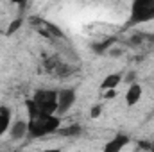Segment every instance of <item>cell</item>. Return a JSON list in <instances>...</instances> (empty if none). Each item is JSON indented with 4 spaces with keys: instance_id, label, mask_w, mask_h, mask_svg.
Returning a JSON list of instances; mask_svg holds the SVG:
<instances>
[{
    "instance_id": "4",
    "label": "cell",
    "mask_w": 154,
    "mask_h": 152,
    "mask_svg": "<svg viewBox=\"0 0 154 152\" xmlns=\"http://www.w3.org/2000/svg\"><path fill=\"white\" fill-rule=\"evenodd\" d=\"M31 22H32V29H36L39 34H43L45 38H59V39H65V34H63V31L56 25V23H52V22H47V20H41V18H31Z\"/></svg>"
},
{
    "instance_id": "3",
    "label": "cell",
    "mask_w": 154,
    "mask_h": 152,
    "mask_svg": "<svg viewBox=\"0 0 154 152\" xmlns=\"http://www.w3.org/2000/svg\"><path fill=\"white\" fill-rule=\"evenodd\" d=\"M154 20V0H133L129 11V25L147 23Z\"/></svg>"
},
{
    "instance_id": "10",
    "label": "cell",
    "mask_w": 154,
    "mask_h": 152,
    "mask_svg": "<svg viewBox=\"0 0 154 152\" xmlns=\"http://www.w3.org/2000/svg\"><path fill=\"white\" fill-rule=\"evenodd\" d=\"M81 132H82V127L79 123H72V125H66V127H59L57 129V134L59 136H65V138H77Z\"/></svg>"
},
{
    "instance_id": "5",
    "label": "cell",
    "mask_w": 154,
    "mask_h": 152,
    "mask_svg": "<svg viewBox=\"0 0 154 152\" xmlns=\"http://www.w3.org/2000/svg\"><path fill=\"white\" fill-rule=\"evenodd\" d=\"M77 95L74 88H63L57 91V114H65L75 104Z\"/></svg>"
},
{
    "instance_id": "14",
    "label": "cell",
    "mask_w": 154,
    "mask_h": 152,
    "mask_svg": "<svg viewBox=\"0 0 154 152\" xmlns=\"http://www.w3.org/2000/svg\"><path fill=\"white\" fill-rule=\"evenodd\" d=\"M116 97V91L115 88L113 90H104V99H108V100H111V99H115Z\"/></svg>"
},
{
    "instance_id": "7",
    "label": "cell",
    "mask_w": 154,
    "mask_h": 152,
    "mask_svg": "<svg viewBox=\"0 0 154 152\" xmlns=\"http://www.w3.org/2000/svg\"><path fill=\"white\" fill-rule=\"evenodd\" d=\"M142 95H143L142 86H140L138 82H131V86H129V90H127V93H125V104H127L129 108L136 106V104L140 102Z\"/></svg>"
},
{
    "instance_id": "16",
    "label": "cell",
    "mask_w": 154,
    "mask_h": 152,
    "mask_svg": "<svg viewBox=\"0 0 154 152\" xmlns=\"http://www.w3.org/2000/svg\"><path fill=\"white\" fill-rule=\"evenodd\" d=\"M133 79H136V74H133V72H131V74L127 75V82H133Z\"/></svg>"
},
{
    "instance_id": "6",
    "label": "cell",
    "mask_w": 154,
    "mask_h": 152,
    "mask_svg": "<svg viewBox=\"0 0 154 152\" xmlns=\"http://www.w3.org/2000/svg\"><path fill=\"white\" fill-rule=\"evenodd\" d=\"M29 134V123H27V120H16V122H13L11 123V127H9V136H11V140H22V138H25Z\"/></svg>"
},
{
    "instance_id": "2",
    "label": "cell",
    "mask_w": 154,
    "mask_h": 152,
    "mask_svg": "<svg viewBox=\"0 0 154 152\" xmlns=\"http://www.w3.org/2000/svg\"><path fill=\"white\" fill-rule=\"evenodd\" d=\"M27 113H57V91L54 90H38L31 99L25 100Z\"/></svg>"
},
{
    "instance_id": "12",
    "label": "cell",
    "mask_w": 154,
    "mask_h": 152,
    "mask_svg": "<svg viewBox=\"0 0 154 152\" xmlns=\"http://www.w3.org/2000/svg\"><path fill=\"white\" fill-rule=\"evenodd\" d=\"M22 23H23V18H16V20H13L11 25L7 27V32H5V34H7V36H13V34L22 27Z\"/></svg>"
},
{
    "instance_id": "11",
    "label": "cell",
    "mask_w": 154,
    "mask_h": 152,
    "mask_svg": "<svg viewBox=\"0 0 154 152\" xmlns=\"http://www.w3.org/2000/svg\"><path fill=\"white\" fill-rule=\"evenodd\" d=\"M120 82H122V75H120V74H109V75L104 77V81L100 82V90H102V91H104V90H113V88H116Z\"/></svg>"
},
{
    "instance_id": "8",
    "label": "cell",
    "mask_w": 154,
    "mask_h": 152,
    "mask_svg": "<svg viewBox=\"0 0 154 152\" xmlns=\"http://www.w3.org/2000/svg\"><path fill=\"white\" fill-rule=\"evenodd\" d=\"M129 141H131V138H129L127 134H116L115 138H111V140L104 145V150L106 152H118L120 149H124Z\"/></svg>"
},
{
    "instance_id": "9",
    "label": "cell",
    "mask_w": 154,
    "mask_h": 152,
    "mask_svg": "<svg viewBox=\"0 0 154 152\" xmlns=\"http://www.w3.org/2000/svg\"><path fill=\"white\" fill-rule=\"evenodd\" d=\"M13 123V113L7 106H0V138L9 132V127Z\"/></svg>"
},
{
    "instance_id": "13",
    "label": "cell",
    "mask_w": 154,
    "mask_h": 152,
    "mask_svg": "<svg viewBox=\"0 0 154 152\" xmlns=\"http://www.w3.org/2000/svg\"><path fill=\"white\" fill-rule=\"evenodd\" d=\"M100 113H102V106H100V104H97V106H93V108H91L90 116H91V118H99Z\"/></svg>"
},
{
    "instance_id": "15",
    "label": "cell",
    "mask_w": 154,
    "mask_h": 152,
    "mask_svg": "<svg viewBox=\"0 0 154 152\" xmlns=\"http://www.w3.org/2000/svg\"><path fill=\"white\" fill-rule=\"evenodd\" d=\"M13 4H16V5H23V4H27L29 0H11Z\"/></svg>"
},
{
    "instance_id": "1",
    "label": "cell",
    "mask_w": 154,
    "mask_h": 152,
    "mask_svg": "<svg viewBox=\"0 0 154 152\" xmlns=\"http://www.w3.org/2000/svg\"><path fill=\"white\" fill-rule=\"evenodd\" d=\"M27 123H29V134L31 138H45L48 134H56L61 127V116L57 113L45 114V113H27Z\"/></svg>"
}]
</instances>
